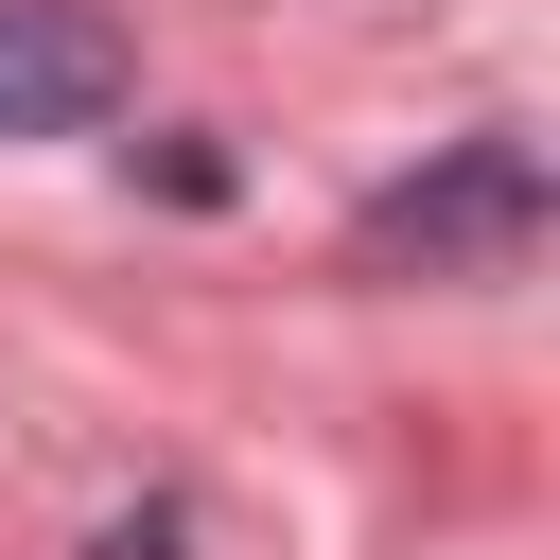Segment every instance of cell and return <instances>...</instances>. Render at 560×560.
Returning <instances> with one entry per match:
<instances>
[{
  "label": "cell",
  "mask_w": 560,
  "mask_h": 560,
  "mask_svg": "<svg viewBox=\"0 0 560 560\" xmlns=\"http://www.w3.org/2000/svg\"><path fill=\"white\" fill-rule=\"evenodd\" d=\"M122 88H140L122 18H88V0H0V140H88V122H122Z\"/></svg>",
  "instance_id": "obj_2"
},
{
  "label": "cell",
  "mask_w": 560,
  "mask_h": 560,
  "mask_svg": "<svg viewBox=\"0 0 560 560\" xmlns=\"http://www.w3.org/2000/svg\"><path fill=\"white\" fill-rule=\"evenodd\" d=\"M525 245H542V140L525 122H472L350 210V280H508Z\"/></svg>",
  "instance_id": "obj_1"
}]
</instances>
